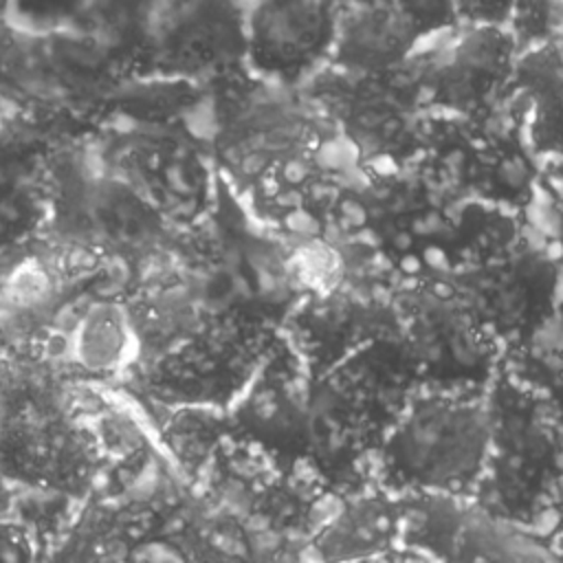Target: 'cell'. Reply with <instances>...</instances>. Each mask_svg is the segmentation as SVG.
Segmentation results:
<instances>
[{
	"label": "cell",
	"instance_id": "cell-21",
	"mask_svg": "<svg viewBox=\"0 0 563 563\" xmlns=\"http://www.w3.org/2000/svg\"><path fill=\"white\" fill-rule=\"evenodd\" d=\"M35 196L22 165L0 161V242L26 231L33 220Z\"/></svg>",
	"mask_w": 563,
	"mask_h": 563
},
{
	"label": "cell",
	"instance_id": "cell-10",
	"mask_svg": "<svg viewBox=\"0 0 563 563\" xmlns=\"http://www.w3.org/2000/svg\"><path fill=\"white\" fill-rule=\"evenodd\" d=\"M343 262L334 277L308 292L286 319L282 334L312 376L367 345L389 339L400 279L354 235H341Z\"/></svg>",
	"mask_w": 563,
	"mask_h": 563
},
{
	"label": "cell",
	"instance_id": "cell-15",
	"mask_svg": "<svg viewBox=\"0 0 563 563\" xmlns=\"http://www.w3.org/2000/svg\"><path fill=\"white\" fill-rule=\"evenodd\" d=\"M457 24L453 2L376 0L336 2V31L328 66L350 73L385 70Z\"/></svg>",
	"mask_w": 563,
	"mask_h": 563
},
{
	"label": "cell",
	"instance_id": "cell-7",
	"mask_svg": "<svg viewBox=\"0 0 563 563\" xmlns=\"http://www.w3.org/2000/svg\"><path fill=\"white\" fill-rule=\"evenodd\" d=\"M422 46L385 70L350 73L325 66L301 86L352 147L363 172L411 165L422 154L431 117Z\"/></svg>",
	"mask_w": 563,
	"mask_h": 563
},
{
	"label": "cell",
	"instance_id": "cell-14",
	"mask_svg": "<svg viewBox=\"0 0 563 563\" xmlns=\"http://www.w3.org/2000/svg\"><path fill=\"white\" fill-rule=\"evenodd\" d=\"M422 55L431 112L473 117L510 92L519 46L506 24L457 22L431 37Z\"/></svg>",
	"mask_w": 563,
	"mask_h": 563
},
{
	"label": "cell",
	"instance_id": "cell-20",
	"mask_svg": "<svg viewBox=\"0 0 563 563\" xmlns=\"http://www.w3.org/2000/svg\"><path fill=\"white\" fill-rule=\"evenodd\" d=\"M534 209L541 211V227H534L532 233L563 266V156L539 163L537 194L528 211Z\"/></svg>",
	"mask_w": 563,
	"mask_h": 563
},
{
	"label": "cell",
	"instance_id": "cell-19",
	"mask_svg": "<svg viewBox=\"0 0 563 563\" xmlns=\"http://www.w3.org/2000/svg\"><path fill=\"white\" fill-rule=\"evenodd\" d=\"M501 369L539 394L563 424V299L534 334L504 354Z\"/></svg>",
	"mask_w": 563,
	"mask_h": 563
},
{
	"label": "cell",
	"instance_id": "cell-6",
	"mask_svg": "<svg viewBox=\"0 0 563 563\" xmlns=\"http://www.w3.org/2000/svg\"><path fill=\"white\" fill-rule=\"evenodd\" d=\"M488 457L471 501L510 526L550 510L563 482V424L554 409L504 369L486 389Z\"/></svg>",
	"mask_w": 563,
	"mask_h": 563
},
{
	"label": "cell",
	"instance_id": "cell-16",
	"mask_svg": "<svg viewBox=\"0 0 563 563\" xmlns=\"http://www.w3.org/2000/svg\"><path fill=\"white\" fill-rule=\"evenodd\" d=\"M334 31L336 2H257L244 13V62L260 79L301 88L328 66Z\"/></svg>",
	"mask_w": 563,
	"mask_h": 563
},
{
	"label": "cell",
	"instance_id": "cell-4",
	"mask_svg": "<svg viewBox=\"0 0 563 563\" xmlns=\"http://www.w3.org/2000/svg\"><path fill=\"white\" fill-rule=\"evenodd\" d=\"M413 391L387 339L314 376L303 471L323 488L356 493Z\"/></svg>",
	"mask_w": 563,
	"mask_h": 563
},
{
	"label": "cell",
	"instance_id": "cell-17",
	"mask_svg": "<svg viewBox=\"0 0 563 563\" xmlns=\"http://www.w3.org/2000/svg\"><path fill=\"white\" fill-rule=\"evenodd\" d=\"M400 539V501L378 488L347 497L310 545L321 563H367L387 556Z\"/></svg>",
	"mask_w": 563,
	"mask_h": 563
},
{
	"label": "cell",
	"instance_id": "cell-3",
	"mask_svg": "<svg viewBox=\"0 0 563 563\" xmlns=\"http://www.w3.org/2000/svg\"><path fill=\"white\" fill-rule=\"evenodd\" d=\"M213 479L189 493L165 534L178 563H282V537L303 506L297 475L233 440Z\"/></svg>",
	"mask_w": 563,
	"mask_h": 563
},
{
	"label": "cell",
	"instance_id": "cell-12",
	"mask_svg": "<svg viewBox=\"0 0 563 563\" xmlns=\"http://www.w3.org/2000/svg\"><path fill=\"white\" fill-rule=\"evenodd\" d=\"M97 464L92 442L44 398L18 394L0 407V479L86 497L97 479Z\"/></svg>",
	"mask_w": 563,
	"mask_h": 563
},
{
	"label": "cell",
	"instance_id": "cell-9",
	"mask_svg": "<svg viewBox=\"0 0 563 563\" xmlns=\"http://www.w3.org/2000/svg\"><path fill=\"white\" fill-rule=\"evenodd\" d=\"M416 389L486 391L504 350L449 279L400 282L387 339Z\"/></svg>",
	"mask_w": 563,
	"mask_h": 563
},
{
	"label": "cell",
	"instance_id": "cell-22",
	"mask_svg": "<svg viewBox=\"0 0 563 563\" xmlns=\"http://www.w3.org/2000/svg\"><path fill=\"white\" fill-rule=\"evenodd\" d=\"M44 550L37 532L11 517H0V563H42Z\"/></svg>",
	"mask_w": 563,
	"mask_h": 563
},
{
	"label": "cell",
	"instance_id": "cell-8",
	"mask_svg": "<svg viewBox=\"0 0 563 563\" xmlns=\"http://www.w3.org/2000/svg\"><path fill=\"white\" fill-rule=\"evenodd\" d=\"M460 196L521 216L530 209L539 161L528 139V108L512 90L473 117L431 112L416 161Z\"/></svg>",
	"mask_w": 563,
	"mask_h": 563
},
{
	"label": "cell",
	"instance_id": "cell-13",
	"mask_svg": "<svg viewBox=\"0 0 563 563\" xmlns=\"http://www.w3.org/2000/svg\"><path fill=\"white\" fill-rule=\"evenodd\" d=\"M314 376L279 332L229 416L231 438L288 475L306 473V424Z\"/></svg>",
	"mask_w": 563,
	"mask_h": 563
},
{
	"label": "cell",
	"instance_id": "cell-2",
	"mask_svg": "<svg viewBox=\"0 0 563 563\" xmlns=\"http://www.w3.org/2000/svg\"><path fill=\"white\" fill-rule=\"evenodd\" d=\"M526 218L468 200L420 163L365 172L350 235L400 282L446 279L515 242Z\"/></svg>",
	"mask_w": 563,
	"mask_h": 563
},
{
	"label": "cell",
	"instance_id": "cell-5",
	"mask_svg": "<svg viewBox=\"0 0 563 563\" xmlns=\"http://www.w3.org/2000/svg\"><path fill=\"white\" fill-rule=\"evenodd\" d=\"M488 438L486 391L418 389L378 449V488L394 497L473 499Z\"/></svg>",
	"mask_w": 563,
	"mask_h": 563
},
{
	"label": "cell",
	"instance_id": "cell-1",
	"mask_svg": "<svg viewBox=\"0 0 563 563\" xmlns=\"http://www.w3.org/2000/svg\"><path fill=\"white\" fill-rule=\"evenodd\" d=\"M216 152L255 222L277 238L308 242L350 233L365 172L301 88L244 70L231 75Z\"/></svg>",
	"mask_w": 563,
	"mask_h": 563
},
{
	"label": "cell",
	"instance_id": "cell-11",
	"mask_svg": "<svg viewBox=\"0 0 563 563\" xmlns=\"http://www.w3.org/2000/svg\"><path fill=\"white\" fill-rule=\"evenodd\" d=\"M446 279L504 354L534 334L563 299V266L528 229L501 251Z\"/></svg>",
	"mask_w": 563,
	"mask_h": 563
},
{
	"label": "cell",
	"instance_id": "cell-18",
	"mask_svg": "<svg viewBox=\"0 0 563 563\" xmlns=\"http://www.w3.org/2000/svg\"><path fill=\"white\" fill-rule=\"evenodd\" d=\"M512 90L528 108V139L537 161L563 156V37L519 51Z\"/></svg>",
	"mask_w": 563,
	"mask_h": 563
},
{
	"label": "cell",
	"instance_id": "cell-23",
	"mask_svg": "<svg viewBox=\"0 0 563 563\" xmlns=\"http://www.w3.org/2000/svg\"><path fill=\"white\" fill-rule=\"evenodd\" d=\"M550 510L556 515V519H559V523H561V528H563V482H561V486H559V490H556V495H554V499H552Z\"/></svg>",
	"mask_w": 563,
	"mask_h": 563
}]
</instances>
